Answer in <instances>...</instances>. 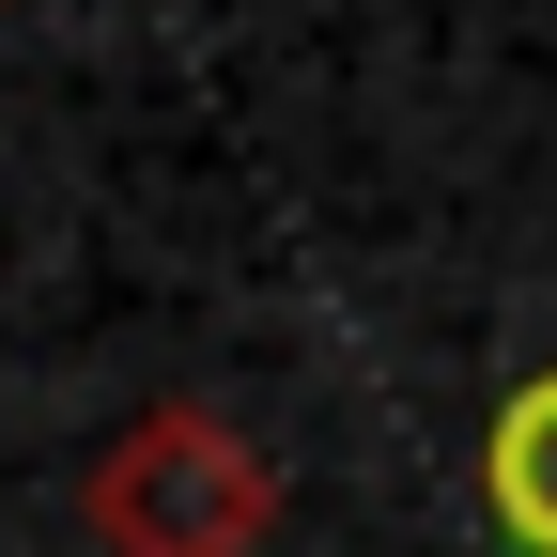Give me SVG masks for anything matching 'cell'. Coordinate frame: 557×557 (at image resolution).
Wrapping results in <instances>:
<instances>
[{"label":"cell","instance_id":"cell-1","mask_svg":"<svg viewBox=\"0 0 557 557\" xmlns=\"http://www.w3.org/2000/svg\"><path fill=\"white\" fill-rule=\"evenodd\" d=\"M78 527L109 557H263L278 480L218 403H139L124 434L78 465Z\"/></svg>","mask_w":557,"mask_h":557},{"label":"cell","instance_id":"cell-2","mask_svg":"<svg viewBox=\"0 0 557 557\" xmlns=\"http://www.w3.org/2000/svg\"><path fill=\"white\" fill-rule=\"evenodd\" d=\"M480 496H496V527H511V542H542V557H557V372L496 403V434H480Z\"/></svg>","mask_w":557,"mask_h":557}]
</instances>
